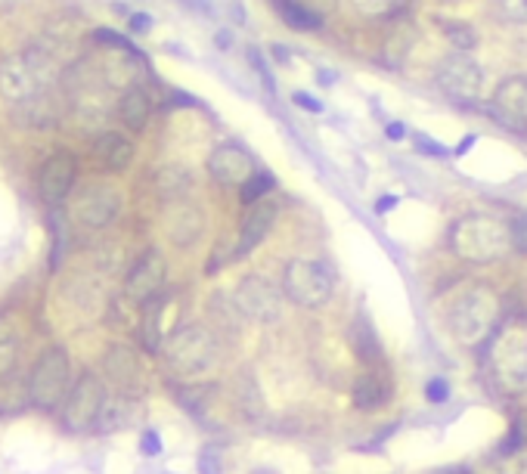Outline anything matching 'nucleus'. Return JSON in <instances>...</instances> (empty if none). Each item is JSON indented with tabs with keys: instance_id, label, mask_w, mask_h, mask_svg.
Returning <instances> with one entry per match:
<instances>
[{
	"instance_id": "obj_1",
	"label": "nucleus",
	"mask_w": 527,
	"mask_h": 474,
	"mask_svg": "<svg viewBox=\"0 0 527 474\" xmlns=\"http://www.w3.org/2000/svg\"><path fill=\"white\" fill-rule=\"evenodd\" d=\"M450 248L469 264H493L512 248V230L500 217L465 214L450 230Z\"/></svg>"
},
{
	"instance_id": "obj_2",
	"label": "nucleus",
	"mask_w": 527,
	"mask_h": 474,
	"mask_svg": "<svg viewBox=\"0 0 527 474\" xmlns=\"http://www.w3.org/2000/svg\"><path fill=\"white\" fill-rule=\"evenodd\" d=\"M53 84V62L47 53L28 50L0 59V97L13 106L35 103L44 87Z\"/></svg>"
},
{
	"instance_id": "obj_3",
	"label": "nucleus",
	"mask_w": 527,
	"mask_h": 474,
	"mask_svg": "<svg viewBox=\"0 0 527 474\" xmlns=\"http://www.w3.org/2000/svg\"><path fill=\"white\" fill-rule=\"evenodd\" d=\"M496 320H500V298H496L490 289L475 286L469 292H462L453 307H450V326L459 344L465 347H478L484 344L493 329Z\"/></svg>"
},
{
	"instance_id": "obj_4",
	"label": "nucleus",
	"mask_w": 527,
	"mask_h": 474,
	"mask_svg": "<svg viewBox=\"0 0 527 474\" xmlns=\"http://www.w3.org/2000/svg\"><path fill=\"white\" fill-rule=\"evenodd\" d=\"M214 357H217V341L199 323L174 329L165 341V363L180 378H193V375L208 372Z\"/></svg>"
},
{
	"instance_id": "obj_5",
	"label": "nucleus",
	"mask_w": 527,
	"mask_h": 474,
	"mask_svg": "<svg viewBox=\"0 0 527 474\" xmlns=\"http://www.w3.org/2000/svg\"><path fill=\"white\" fill-rule=\"evenodd\" d=\"M69 382H72V363L69 354L62 347H50L47 354H41V360L31 369L28 378V397L38 409H56L66 403L69 397Z\"/></svg>"
},
{
	"instance_id": "obj_6",
	"label": "nucleus",
	"mask_w": 527,
	"mask_h": 474,
	"mask_svg": "<svg viewBox=\"0 0 527 474\" xmlns=\"http://www.w3.org/2000/svg\"><path fill=\"white\" fill-rule=\"evenodd\" d=\"M335 289V279L332 270L320 261H289L283 270V292L292 304L307 307V310H317L323 304H329Z\"/></svg>"
},
{
	"instance_id": "obj_7",
	"label": "nucleus",
	"mask_w": 527,
	"mask_h": 474,
	"mask_svg": "<svg viewBox=\"0 0 527 474\" xmlns=\"http://www.w3.org/2000/svg\"><path fill=\"white\" fill-rule=\"evenodd\" d=\"M103 406H106V388L97 375L87 372L72 385L66 403H62V425L72 434H84L90 428H97Z\"/></svg>"
},
{
	"instance_id": "obj_8",
	"label": "nucleus",
	"mask_w": 527,
	"mask_h": 474,
	"mask_svg": "<svg viewBox=\"0 0 527 474\" xmlns=\"http://www.w3.org/2000/svg\"><path fill=\"white\" fill-rule=\"evenodd\" d=\"M283 301H286L283 286H273L264 276H245L233 295V304L245 320L261 326H270L283 316Z\"/></svg>"
},
{
	"instance_id": "obj_9",
	"label": "nucleus",
	"mask_w": 527,
	"mask_h": 474,
	"mask_svg": "<svg viewBox=\"0 0 527 474\" xmlns=\"http://www.w3.org/2000/svg\"><path fill=\"white\" fill-rule=\"evenodd\" d=\"M493 378L506 394H518L527 388V335L524 332H503L493 341L490 351Z\"/></svg>"
},
{
	"instance_id": "obj_10",
	"label": "nucleus",
	"mask_w": 527,
	"mask_h": 474,
	"mask_svg": "<svg viewBox=\"0 0 527 474\" xmlns=\"http://www.w3.org/2000/svg\"><path fill=\"white\" fill-rule=\"evenodd\" d=\"M121 211L118 189L109 183H87L72 199V214L84 230H103Z\"/></svg>"
},
{
	"instance_id": "obj_11",
	"label": "nucleus",
	"mask_w": 527,
	"mask_h": 474,
	"mask_svg": "<svg viewBox=\"0 0 527 474\" xmlns=\"http://www.w3.org/2000/svg\"><path fill=\"white\" fill-rule=\"evenodd\" d=\"M434 81H438V87L447 93L450 100L472 103V100H478V93H481L484 72H481V66L475 59H469L465 53H453L438 66V75H434Z\"/></svg>"
},
{
	"instance_id": "obj_12",
	"label": "nucleus",
	"mask_w": 527,
	"mask_h": 474,
	"mask_svg": "<svg viewBox=\"0 0 527 474\" xmlns=\"http://www.w3.org/2000/svg\"><path fill=\"white\" fill-rule=\"evenodd\" d=\"M75 177H78V158L72 152H53L44 168H41V177H38V189H41V199L50 205V208H59L62 202L69 199L72 186H75Z\"/></svg>"
},
{
	"instance_id": "obj_13",
	"label": "nucleus",
	"mask_w": 527,
	"mask_h": 474,
	"mask_svg": "<svg viewBox=\"0 0 527 474\" xmlns=\"http://www.w3.org/2000/svg\"><path fill=\"white\" fill-rule=\"evenodd\" d=\"M208 174L224 186H242L255 174V158L236 143L217 146L208 158Z\"/></svg>"
},
{
	"instance_id": "obj_14",
	"label": "nucleus",
	"mask_w": 527,
	"mask_h": 474,
	"mask_svg": "<svg viewBox=\"0 0 527 474\" xmlns=\"http://www.w3.org/2000/svg\"><path fill=\"white\" fill-rule=\"evenodd\" d=\"M165 273H168V267H165V258L159 255V251H146L128 276V295L137 304L152 301L165 286Z\"/></svg>"
},
{
	"instance_id": "obj_15",
	"label": "nucleus",
	"mask_w": 527,
	"mask_h": 474,
	"mask_svg": "<svg viewBox=\"0 0 527 474\" xmlns=\"http://www.w3.org/2000/svg\"><path fill=\"white\" fill-rule=\"evenodd\" d=\"M279 214V205L270 202V199H258L252 202V208H248L245 220H242V230H239V248H236V258L248 255L252 248H258L264 242V236L270 233L273 220Z\"/></svg>"
},
{
	"instance_id": "obj_16",
	"label": "nucleus",
	"mask_w": 527,
	"mask_h": 474,
	"mask_svg": "<svg viewBox=\"0 0 527 474\" xmlns=\"http://www.w3.org/2000/svg\"><path fill=\"white\" fill-rule=\"evenodd\" d=\"M202 227H205V220H202L199 208L186 205L183 199H177L174 208L168 211V236H171V242L180 245V248L193 245V242L199 239Z\"/></svg>"
},
{
	"instance_id": "obj_17",
	"label": "nucleus",
	"mask_w": 527,
	"mask_h": 474,
	"mask_svg": "<svg viewBox=\"0 0 527 474\" xmlns=\"http://www.w3.org/2000/svg\"><path fill=\"white\" fill-rule=\"evenodd\" d=\"M493 106L509 121H527V75H512L496 87Z\"/></svg>"
},
{
	"instance_id": "obj_18",
	"label": "nucleus",
	"mask_w": 527,
	"mask_h": 474,
	"mask_svg": "<svg viewBox=\"0 0 527 474\" xmlns=\"http://www.w3.org/2000/svg\"><path fill=\"white\" fill-rule=\"evenodd\" d=\"M93 155H97V162L109 171H124L134 162V143L128 137H121L115 131H106L93 140Z\"/></svg>"
},
{
	"instance_id": "obj_19",
	"label": "nucleus",
	"mask_w": 527,
	"mask_h": 474,
	"mask_svg": "<svg viewBox=\"0 0 527 474\" xmlns=\"http://www.w3.org/2000/svg\"><path fill=\"white\" fill-rule=\"evenodd\" d=\"M391 397V385H388V378L376 369H369L363 372L357 382H354V403L357 409H379L385 406Z\"/></svg>"
},
{
	"instance_id": "obj_20",
	"label": "nucleus",
	"mask_w": 527,
	"mask_h": 474,
	"mask_svg": "<svg viewBox=\"0 0 527 474\" xmlns=\"http://www.w3.org/2000/svg\"><path fill=\"white\" fill-rule=\"evenodd\" d=\"M118 115L124 121V128L140 134L146 128L149 115H152V103L146 97V90H140V87H128V90H124V97L118 103Z\"/></svg>"
},
{
	"instance_id": "obj_21",
	"label": "nucleus",
	"mask_w": 527,
	"mask_h": 474,
	"mask_svg": "<svg viewBox=\"0 0 527 474\" xmlns=\"http://www.w3.org/2000/svg\"><path fill=\"white\" fill-rule=\"evenodd\" d=\"M190 183H193L190 171L177 168V165H168V168H162L159 174H155V189H159V196L168 199V202H177V199H183L186 193H190Z\"/></svg>"
},
{
	"instance_id": "obj_22",
	"label": "nucleus",
	"mask_w": 527,
	"mask_h": 474,
	"mask_svg": "<svg viewBox=\"0 0 527 474\" xmlns=\"http://www.w3.org/2000/svg\"><path fill=\"white\" fill-rule=\"evenodd\" d=\"M351 341H354V347H357L360 360H366V363H379L382 351H379L376 332H372L369 323H366V316H360V320L351 326Z\"/></svg>"
},
{
	"instance_id": "obj_23",
	"label": "nucleus",
	"mask_w": 527,
	"mask_h": 474,
	"mask_svg": "<svg viewBox=\"0 0 527 474\" xmlns=\"http://www.w3.org/2000/svg\"><path fill=\"white\" fill-rule=\"evenodd\" d=\"M16 360H19V332L7 320H0V375L13 372Z\"/></svg>"
},
{
	"instance_id": "obj_24",
	"label": "nucleus",
	"mask_w": 527,
	"mask_h": 474,
	"mask_svg": "<svg viewBox=\"0 0 527 474\" xmlns=\"http://www.w3.org/2000/svg\"><path fill=\"white\" fill-rule=\"evenodd\" d=\"M162 301L159 295H155L152 301H146V323H143V344H146V351H159V344H162Z\"/></svg>"
},
{
	"instance_id": "obj_25",
	"label": "nucleus",
	"mask_w": 527,
	"mask_h": 474,
	"mask_svg": "<svg viewBox=\"0 0 527 474\" xmlns=\"http://www.w3.org/2000/svg\"><path fill=\"white\" fill-rule=\"evenodd\" d=\"M128 422H131V403H124V400H112V403H106V406H103V416H100L97 428L109 434V431L124 428Z\"/></svg>"
},
{
	"instance_id": "obj_26",
	"label": "nucleus",
	"mask_w": 527,
	"mask_h": 474,
	"mask_svg": "<svg viewBox=\"0 0 527 474\" xmlns=\"http://www.w3.org/2000/svg\"><path fill=\"white\" fill-rule=\"evenodd\" d=\"M276 7L292 28H320V16L304 10L301 4H295V0H276Z\"/></svg>"
},
{
	"instance_id": "obj_27",
	"label": "nucleus",
	"mask_w": 527,
	"mask_h": 474,
	"mask_svg": "<svg viewBox=\"0 0 527 474\" xmlns=\"http://www.w3.org/2000/svg\"><path fill=\"white\" fill-rule=\"evenodd\" d=\"M273 189V177L267 174V171H255L252 177H248L245 183H242V202L245 205H252V202H258V199H264L267 193Z\"/></svg>"
},
{
	"instance_id": "obj_28",
	"label": "nucleus",
	"mask_w": 527,
	"mask_h": 474,
	"mask_svg": "<svg viewBox=\"0 0 527 474\" xmlns=\"http://www.w3.org/2000/svg\"><path fill=\"white\" fill-rule=\"evenodd\" d=\"M447 38L459 47V50H472L478 44V31L472 25H459V22H450L447 25Z\"/></svg>"
},
{
	"instance_id": "obj_29",
	"label": "nucleus",
	"mask_w": 527,
	"mask_h": 474,
	"mask_svg": "<svg viewBox=\"0 0 527 474\" xmlns=\"http://www.w3.org/2000/svg\"><path fill=\"white\" fill-rule=\"evenodd\" d=\"M221 453H224V450L217 447V444L205 447L202 456H199V471H202V474H224V456H221Z\"/></svg>"
},
{
	"instance_id": "obj_30",
	"label": "nucleus",
	"mask_w": 527,
	"mask_h": 474,
	"mask_svg": "<svg viewBox=\"0 0 527 474\" xmlns=\"http://www.w3.org/2000/svg\"><path fill=\"white\" fill-rule=\"evenodd\" d=\"M400 4V0H351V7L363 16H385L391 13L394 7Z\"/></svg>"
},
{
	"instance_id": "obj_31",
	"label": "nucleus",
	"mask_w": 527,
	"mask_h": 474,
	"mask_svg": "<svg viewBox=\"0 0 527 474\" xmlns=\"http://www.w3.org/2000/svg\"><path fill=\"white\" fill-rule=\"evenodd\" d=\"M509 230H512V248L527 255V211H521L509 220Z\"/></svg>"
},
{
	"instance_id": "obj_32",
	"label": "nucleus",
	"mask_w": 527,
	"mask_h": 474,
	"mask_svg": "<svg viewBox=\"0 0 527 474\" xmlns=\"http://www.w3.org/2000/svg\"><path fill=\"white\" fill-rule=\"evenodd\" d=\"M425 397H428L431 403H444V400L450 397V388H447L444 378H431L428 388H425Z\"/></svg>"
},
{
	"instance_id": "obj_33",
	"label": "nucleus",
	"mask_w": 527,
	"mask_h": 474,
	"mask_svg": "<svg viewBox=\"0 0 527 474\" xmlns=\"http://www.w3.org/2000/svg\"><path fill=\"white\" fill-rule=\"evenodd\" d=\"M140 450H143L146 456H159V453H162V440H159V434H155V431H146L143 440H140Z\"/></svg>"
},
{
	"instance_id": "obj_34",
	"label": "nucleus",
	"mask_w": 527,
	"mask_h": 474,
	"mask_svg": "<svg viewBox=\"0 0 527 474\" xmlns=\"http://www.w3.org/2000/svg\"><path fill=\"white\" fill-rule=\"evenodd\" d=\"M500 7L512 19H524L527 16V0H500Z\"/></svg>"
},
{
	"instance_id": "obj_35",
	"label": "nucleus",
	"mask_w": 527,
	"mask_h": 474,
	"mask_svg": "<svg viewBox=\"0 0 527 474\" xmlns=\"http://www.w3.org/2000/svg\"><path fill=\"white\" fill-rule=\"evenodd\" d=\"M128 25H131V31H137V35H140V31H149V28H152V19H149L146 13H134V16L128 19Z\"/></svg>"
},
{
	"instance_id": "obj_36",
	"label": "nucleus",
	"mask_w": 527,
	"mask_h": 474,
	"mask_svg": "<svg viewBox=\"0 0 527 474\" xmlns=\"http://www.w3.org/2000/svg\"><path fill=\"white\" fill-rule=\"evenodd\" d=\"M298 106H304L307 112H320V103L314 100V97H307V93H295V97H292Z\"/></svg>"
},
{
	"instance_id": "obj_37",
	"label": "nucleus",
	"mask_w": 527,
	"mask_h": 474,
	"mask_svg": "<svg viewBox=\"0 0 527 474\" xmlns=\"http://www.w3.org/2000/svg\"><path fill=\"white\" fill-rule=\"evenodd\" d=\"M416 146H419L422 152H431V155H447V149H444V146L431 143V140H425V137H419V140H416Z\"/></svg>"
},
{
	"instance_id": "obj_38",
	"label": "nucleus",
	"mask_w": 527,
	"mask_h": 474,
	"mask_svg": "<svg viewBox=\"0 0 527 474\" xmlns=\"http://www.w3.org/2000/svg\"><path fill=\"white\" fill-rule=\"evenodd\" d=\"M214 44L221 47V50H230L233 47V35L230 31H217V38H214Z\"/></svg>"
},
{
	"instance_id": "obj_39",
	"label": "nucleus",
	"mask_w": 527,
	"mask_h": 474,
	"mask_svg": "<svg viewBox=\"0 0 527 474\" xmlns=\"http://www.w3.org/2000/svg\"><path fill=\"white\" fill-rule=\"evenodd\" d=\"M407 137V128L403 124H388V140H403Z\"/></svg>"
},
{
	"instance_id": "obj_40",
	"label": "nucleus",
	"mask_w": 527,
	"mask_h": 474,
	"mask_svg": "<svg viewBox=\"0 0 527 474\" xmlns=\"http://www.w3.org/2000/svg\"><path fill=\"white\" fill-rule=\"evenodd\" d=\"M394 202H397V199H391V196H388V199H382V202H379L376 208H379V211H388V208H391Z\"/></svg>"
},
{
	"instance_id": "obj_41",
	"label": "nucleus",
	"mask_w": 527,
	"mask_h": 474,
	"mask_svg": "<svg viewBox=\"0 0 527 474\" xmlns=\"http://www.w3.org/2000/svg\"><path fill=\"white\" fill-rule=\"evenodd\" d=\"M450 474H469V471H462V468H456V471H450Z\"/></svg>"
}]
</instances>
